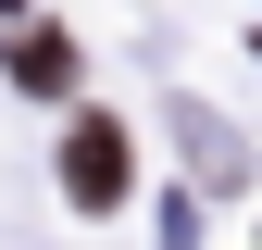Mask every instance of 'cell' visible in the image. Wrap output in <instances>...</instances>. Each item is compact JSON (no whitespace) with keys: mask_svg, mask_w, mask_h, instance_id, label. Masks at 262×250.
I'll use <instances>...</instances> for the list:
<instances>
[{"mask_svg":"<svg viewBox=\"0 0 262 250\" xmlns=\"http://www.w3.org/2000/svg\"><path fill=\"white\" fill-rule=\"evenodd\" d=\"M13 75H25V88H75V50H62L50 25H25V50H13Z\"/></svg>","mask_w":262,"mask_h":250,"instance_id":"cell-2","label":"cell"},{"mask_svg":"<svg viewBox=\"0 0 262 250\" xmlns=\"http://www.w3.org/2000/svg\"><path fill=\"white\" fill-rule=\"evenodd\" d=\"M62 187H75V200H88V213H100V200H125V138H113V125H100V113H88V125H75V150H62Z\"/></svg>","mask_w":262,"mask_h":250,"instance_id":"cell-1","label":"cell"}]
</instances>
